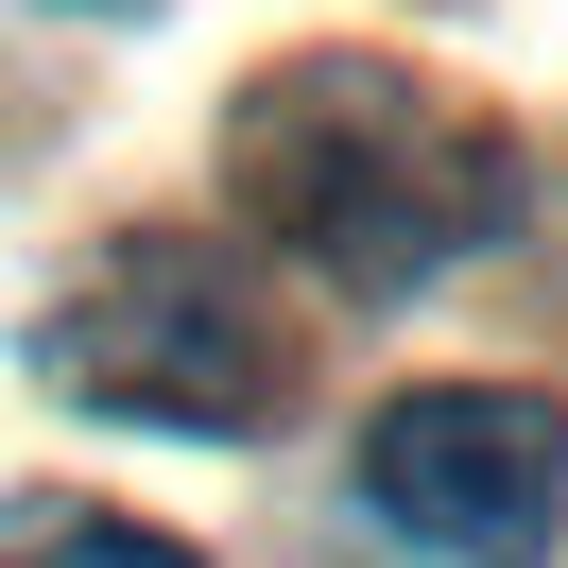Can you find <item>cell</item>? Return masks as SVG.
Instances as JSON below:
<instances>
[{
    "mask_svg": "<svg viewBox=\"0 0 568 568\" xmlns=\"http://www.w3.org/2000/svg\"><path fill=\"white\" fill-rule=\"evenodd\" d=\"M224 190L327 293H430L517 224V139L396 52H293L224 104Z\"/></svg>",
    "mask_w": 568,
    "mask_h": 568,
    "instance_id": "6da1fadb",
    "label": "cell"
},
{
    "mask_svg": "<svg viewBox=\"0 0 568 568\" xmlns=\"http://www.w3.org/2000/svg\"><path fill=\"white\" fill-rule=\"evenodd\" d=\"M36 362H52V396L139 414V430H258V414L293 396V327L258 311V276L207 242V224H139V242H104L70 293H52Z\"/></svg>",
    "mask_w": 568,
    "mask_h": 568,
    "instance_id": "7a4b0ae2",
    "label": "cell"
},
{
    "mask_svg": "<svg viewBox=\"0 0 568 568\" xmlns=\"http://www.w3.org/2000/svg\"><path fill=\"white\" fill-rule=\"evenodd\" d=\"M362 499L448 568H534L568 534V414L534 379H414L362 414Z\"/></svg>",
    "mask_w": 568,
    "mask_h": 568,
    "instance_id": "3957f363",
    "label": "cell"
},
{
    "mask_svg": "<svg viewBox=\"0 0 568 568\" xmlns=\"http://www.w3.org/2000/svg\"><path fill=\"white\" fill-rule=\"evenodd\" d=\"M0 568H207V551L155 517H104V499H36V517H0Z\"/></svg>",
    "mask_w": 568,
    "mask_h": 568,
    "instance_id": "277c9868",
    "label": "cell"
},
{
    "mask_svg": "<svg viewBox=\"0 0 568 568\" xmlns=\"http://www.w3.org/2000/svg\"><path fill=\"white\" fill-rule=\"evenodd\" d=\"M87 18H139V0H87Z\"/></svg>",
    "mask_w": 568,
    "mask_h": 568,
    "instance_id": "5b68a950",
    "label": "cell"
}]
</instances>
